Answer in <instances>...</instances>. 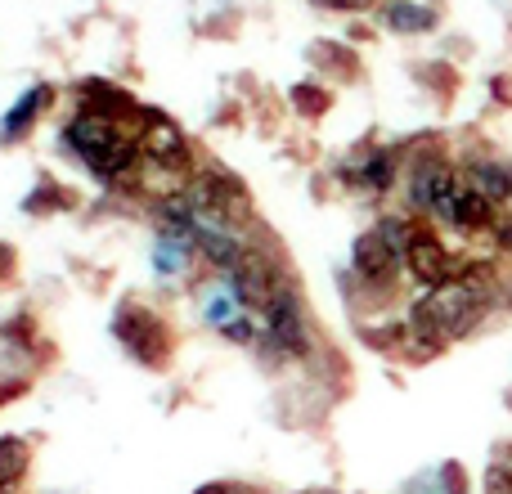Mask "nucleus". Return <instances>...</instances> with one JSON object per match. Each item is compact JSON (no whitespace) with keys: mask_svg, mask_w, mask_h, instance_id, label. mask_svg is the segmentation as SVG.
<instances>
[{"mask_svg":"<svg viewBox=\"0 0 512 494\" xmlns=\"http://www.w3.org/2000/svg\"><path fill=\"white\" fill-rule=\"evenodd\" d=\"M490 297H495V279H490L486 265H468L459 279L441 283V288H427V297L414 306L409 315V333L423 351L454 342V337L472 333L486 315Z\"/></svg>","mask_w":512,"mask_h":494,"instance_id":"obj_1","label":"nucleus"},{"mask_svg":"<svg viewBox=\"0 0 512 494\" xmlns=\"http://www.w3.org/2000/svg\"><path fill=\"white\" fill-rule=\"evenodd\" d=\"M140 126L144 108H86L72 117L68 126V149L86 162L95 176H131L135 158H140Z\"/></svg>","mask_w":512,"mask_h":494,"instance_id":"obj_2","label":"nucleus"},{"mask_svg":"<svg viewBox=\"0 0 512 494\" xmlns=\"http://www.w3.org/2000/svg\"><path fill=\"white\" fill-rule=\"evenodd\" d=\"M405 234H409V225H396V221L360 234L351 247L355 274H360L364 283H391L400 270V261H405Z\"/></svg>","mask_w":512,"mask_h":494,"instance_id":"obj_3","label":"nucleus"},{"mask_svg":"<svg viewBox=\"0 0 512 494\" xmlns=\"http://www.w3.org/2000/svg\"><path fill=\"white\" fill-rule=\"evenodd\" d=\"M405 265H409V274H414V283H423V288H441V283L459 279V274L468 270V265L454 261V252L445 247V239L432 230V225H409Z\"/></svg>","mask_w":512,"mask_h":494,"instance_id":"obj_4","label":"nucleus"},{"mask_svg":"<svg viewBox=\"0 0 512 494\" xmlns=\"http://www.w3.org/2000/svg\"><path fill=\"white\" fill-rule=\"evenodd\" d=\"M459 189H463V171H454L450 162H441V158H427V162H418L414 176H409V203H414L423 216H432V221L445 225Z\"/></svg>","mask_w":512,"mask_h":494,"instance_id":"obj_5","label":"nucleus"},{"mask_svg":"<svg viewBox=\"0 0 512 494\" xmlns=\"http://www.w3.org/2000/svg\"><path fill=\"white\" fill-rule=\"evenodd\" d=\"M117 337H122L126 346H131L135 355H140L144 364H162V355H167V324H162L158 315H153L149 306H126L122 315H117Z\"/></svg>","mask_w":512,"mask_h":494,"instance_id":"obj_6","label":"nucleus"},{"mask_svg":"<svg viewBox=\"0 0 512 494\" xmlns=\"http://www.w3.org/2000/svg\"><path fill=\"white\" fill-rule=\"evenodd\" d=\"M140 158L153 167H171V171H189V144L180 135V126H171L162 113H144L140 126Z\"/></svg>","mask_w":512,"mask_h":494,"instance_id":"obj_7","label":"nucleus"},{"mask_svg":"<svg viewBox=\"0 0 512 494\" xmlns=\"http://www.w3.org/2000/svg\"><path fill=\"white\" fill-rule=\"evenodd\" d=\"M203 310H207V324L221 328V333H225V337H234V342H248V337H252L248 301L239 297V288H234V283H221V288L207 292Z\"/></svg>","mask_w":512,"mask_h":494,"instance_id":"obj_8","label":"nucleus"},{"mask_svg":"<svg viewBox=\"0 0 512 494\" xmlns=\"http://www.w3.org/2000/svg\"><path fill=\"white\" fill-rule=\"evenodd\" d=\"M463 180H468L472 189H477L481 198H490V203H508L512 198V167H504V162H490V158H481V162H472L468 171H463Z\"/></svg>","mask_w":512,"mask_h":494,"instance_id":"obj_9","label":"nucleus"},{"mask_svg":"<svg viewBox=\"0 0 512 494\" xmlns=\"http://www.w3.org/2000/svg\"><path fill=\"white\" fill-rule=\"evenodd\" d=\"M387 27L400 36H418V32H432L436 27V9L414 5V0H391L387 5Z\"/></svg>","mask_w":512,"mask_h":494,"instance_id":"obj_10","label":"nucleus"},{"mask_svg":"<svg viewBox=\"0 0 512 494\" xmlns=\"http://www.w3.org/2000/svg\"><path fill=\"white\" fill-rule=\"evenodd\" d=\"M405 494H468V481H463L459 463H441V468H432V472L409 481Z\"/></svg>","mask_w":512,"mask_h":494,"instance_id":"obj_11","label":"nucleus"},{"mask_svg":"<svg viewBox=\"0 0 512 494\" xmlns=\"http://www.w3.org/2000/svg\"><path fill=\"white\" fill-rule=\"evenodd\" d=\"M185 261H189V230H171V234H162L158 247H153V270L162 274V279H176L180 270H185Z\"/></svg>","mask_w":512,"mask_h":494,"instance_id":"obj_12","label":"nucleus"},{"mask_svg":"<svg viewBox=\"0 0 512 494\" xmlns=\"http://www.w3.org/2000/svg\"><path fill=\"white\" fill-rule=\"evenodd\" d=\"M45 99H50V86H32L14 108H9L5 126H0V135H5V140H14V135L23 131V126H32V122H36V113L45 108Z\"/></svg>","mask_w":512,"mask_h":494,"instance_id":"obj_13","label":"nucleus"},{"mask_svg":"<svg viewBox=\"0 0 512 494\" xmlns=\"http://www.w3.org/2000/svg\"><path fill=\"white\" fill-rule=\"evenodd\" d=\"M27 472V445L18 436H5L0 441V490H14Z\"/></svg>","mask_w":512,"mask_h":494,"instance_id":"obj_14","label":"nucleus"},{"mask_svg":"<svg viewBox=\"0 0 512 494\" xmlns=\"http://www.w3.org/2000/svg\"><path fill=\"white\" fill-rule=\"evenodd\" d=\"M360 176H364V185L369 189H391V180H396V158H391V153H378Z\"/></svg>","mask_w":512,"mask_h":494,"instance_id":"obj_15","label":"nucleus"},{"mask_svg":"<svg viewBox=\"0 0 512 494\" xmlns=\"http://www.w3.org/2000/svg\"><path fill=\"white\" fill-rule=\"evenodd\" d=\"M9 270H14V252H9V247L5 243H0V279H5V274Z\"/></svg>","mask_w":512,"mask_h":494,"instance_id":"obj_16","label":"nucleus"},{"mask_svg":"<svg viewBox=\"0 0 512 494\" xmlns=\"http://www.w3.org/2000/svg\"><path fill=\"white\" fill-rule=\"evenodd\" d=\"M319 5H333V9H364L369 0H319Z\"/></svg>","mask_w":512,"mask_h":494,"instance_id":"obj_17","label":"nucleus"}]
</instances>
